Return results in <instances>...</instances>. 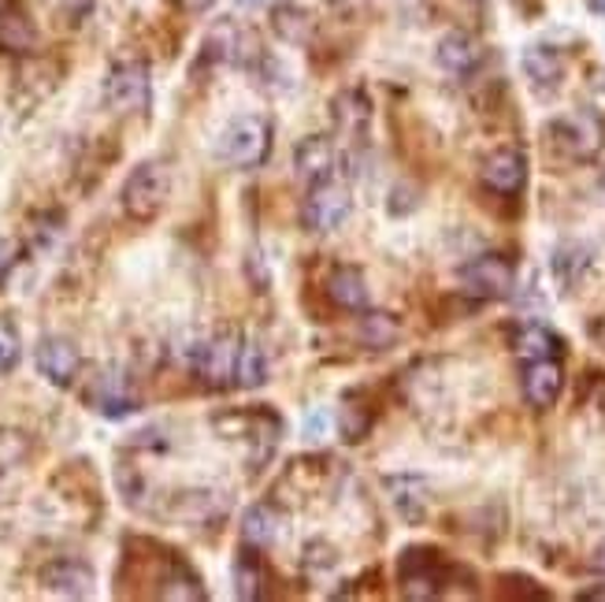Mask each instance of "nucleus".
<instances>
[{
  "instance_id": "1",
  "label": "nucleus",
  "mask_w": 605,
  "mask_h": 602,
  "mask_svg": "<svg viewBox=\"0 0 605 602\" xmlns=\"http://www.w3.org/2000/svg\"><path fill=\"white\" fill-rule=\"evenodd\" d=\"M212 424H216V432L223 435V439L246 446V458H249L253 472H260L271 461V454H276V446H279V435H282L279 416L271 410L216 413V416H212Z\"/></svg>"
},
{
  "instance_id": "2",
  "label": "nucleus",
  "mask_w": 605,
  "mask_h": 602,
  "mask_svg": "<svg viewBox=\"0 0 605 602\" xmlns=\"http://www.w3.org/2000/svg\"><path fill=\"white\" fill-rule=\"evenodd\" d=\"M216 153L231 168H257L271 153V123L265 115H238L223 127Z\"/></svg>"
},
{
  "instance_id": "3",
  "label": "nucleus",
  "mask_w": 605,
  "mask_h": 602,
  "mask_svg": "<svg viewBox=\"0 0 605 602\" xmlns=\"http://www.w3.org/2000/svg\"><path fill=\"white\" fill-rule=\"evenodd\" d=\"M397 580H402L405 599H438L450 584V561L435 547H408L397 558Z\"/></svg>"
},
{
  "instance_id": "4",
  "label": "nucleus",
  "mask_w": 605,
  "mask_h": 602,
  "mask_svg": "<svg viewBox=\"0 0 605 602\" xmlns=\"http://www.w3.org/2000/svg\"><path fill=\"white\" fill-rule=\"evenodd\" d=\"M168 193H171L168 171L160 164L145 160L123 182V212L138 223H153L164 212V205H168Z\"/></svg>"
},
{
  "instance_id": "5",
  "label": "nucleus",
  "mask_w": 605,
  "mask_h": 602,
  "mask_svg": "<svg viewBox=\"0 0 605 602\" xmlns=\"http://www.w3.org/2000/svg\"><path fill=\"white\" fill-rule=\"evenodd\" d=\"M82 402L93 413L109 416V421H120V416L142 410V398L134 391L131 376H123L120 368H97L90 380L82 383Z\"/></svg>"
},
{
  "instance_id": "6",
  "label": "nucleus",
  "mask_w": 605,
  "mask_h": 602,
  "mask_svg": "<svg viewBox=\"0 0 605 602\" xmlns=\"http://www.w3.org/2000/svg\"><path fill=\"white\" fill-rule=\"evenodd\" d=\"M349 212H354V198H349V187L338 179H316L305 193V201H301V223H305L309 231H320V235H327V231H338L341 223L349 220Z\"/></svg>"
},
{
  "instance_id": "7",
  "label": "nucleus",
  "mask_w": 605,
  "mask_h": 602,
  "mask_svg": "<svg viewBox=\"0 0 605 602\" xmlns=\"http://www.w3.org/2000/svg\"><path fill=\"white\" fill-rule=\"evenodd\" d=\"M238 354L242 338L234 332H220L193 349V372L209 391H227L238 380Z\"/></svg>"
},
{
  "instance_id": "8",
  "label": "nucleus",
  "mask_w": 605,
  "mask_h": 602,
  "mask_svg": "<svg viewBox=\"0 0 605 602\" xmlns=\"http://www.w3.org/2000/svg\"><path fill=\"white\" fill-rule=\"evenodd\" d=\"M461 287L464 294L480 298V301H494V298H509L513 283H516V268L509 257L502 254H480L472 257L468 265H461Z\"/></svg>"
},
{
  "instance_id": "9",
  "label": "nucleus",
  "mask_w": 605,
  "mask_h": 602,
  "mask_svg": "<svg viewBox=\"0 0 605 602\" xmlns=\"http://www.w3.org/2000/svg\"><path fill=\"white\" fill-rule=\"evenodd\" d=\"M153 97L149 67L142 60H123L115 64L104 79V104L115 112H145Z\"/></svg>"
},
{
  "instance_id": "10",
  "label": "nucleus",
  "mask_w": 605,
  "mask_h": 602,
  "mask_svg": "<svg viewBox=\"0 0 605 602\" xmlns=\"http://www.w3.org/2000/svg\"><path fill=\"white\" fill-rule=\"evenodd\" d=\"M602 120L594 112H572L550 123V142L572 160H594L602 149Z\"/></svg>"
},
{
  "instance_id": "11",
  "label": "nucleus",
  "mask_w": 605,
  "mask_h": 602,
  "mask_svg": "<svg viewBox=\"0 0 605 602\" xmlns=\"http://www.w3.org/2000/svg\"><path fill=\"white\" fill-rule=\"evenodd\" d=\"M34 361H37V372H42L53 387H71L78 380V368H82V357H78L75 343L60 335L42 338Z\"/></svg>"
},
{
  "instance_id": "12",
  "label": "nucleus",
  "mask_w": 605,
  "mask_h": 602,
  "mask_svg": "<svg viewBox=\"0 0 605 602\" xmlns=\"http://www.w3.org/2000/svg\"><path fill=\"white\" fill-rule=\"evenodd\" d=\"M483 182H486V190L502 193V198L520 193L524 182H528V160H524V153H516V149L491 153L483 164Z\"/></svg>"
},
{
  "instance_id": "13",
  "label": "nucleus",
  "mask_w": 605,
  "mask_h": 602,
  "mask_svg": "<svg viewBox=\"0 0 605 602\" xmlns=\"http://www.w3.org/2000/svg\"><path fill=\"white\" fill-rule=\"evenodd\" d=\"M42 584L56 595L67 599H86L93 591V569L78 558H53L42 569Z\"/></svg>"
},
{
  "instance_id": "14",
  "label": "nucleus",
  "mask_w": 605,
  "mask_h": 602,
  "mask_svg": "<svg viewBox=\"0 0 605 602\" xmlns=\"http://www.w3.org/2000/svg\"><path fill=\"white\" fill-rule=\"evenodd\" d=\"M564 387V372L553 357H542V361H528L524 368V398L535 405V410H550L558 402Z\"/></svg>"
},
{
  "instance_id": "15",
  "label": "nucleus",
  "mask_w": 605,
  "mask_h": 602,
  "mask_svg": "<svg viewBox=\"0 0 605 602\" xmlns=\"http://www.w3.org/2000/svg\"><path fill=\"white\" fill-rule=\"evenodd\" d=\"M520 67L539 93H553L564 79V60L558 48H550V45H528L520 56Z\"/></svg>"
},
{
  "instance_id": "16",
  "label": "nucleus",
  "mask_w": 605,
  "mask_h": 602,
  "mask_svg": "<svg viewBox=\"0 0 605 602\" xmlns=\"http://www.w3.org/2000/svg\"><path fill=\"white\" fill-rule=\"evenodd\" d=\"M435 56H438V67H442L446 75H457V79H468V75H472L483 60L480 45H475L472 37L461 34V31L446 34L442 42H438Z\"/></svg>"
},
{
  "instance_id": "17",
  "label": "nucleus",
  "mask_w": 605,
  "mask_h": 602,
  "mask_svg": "<svg viewBox=\"0 0 605 602\" xmlns=\"http://www.w3.org/2000/svg\"><path fill=\"white\" fill-rule=\"evenodd\" d=\"M282 532V513L271 506V502H253V506L242 513V539L246 547L265 550L279 539Z\"/></svg>"
},
{
  "instance_id": "18",
  "label": "nucleus",
  "mask_w": 605,
  "mask_h": 602,
  "mask_svg": "<svg viewBox=\"0 0 605 602\" xmlns=\"http://www.w3.org/2000/svg\"><path fill=\"white\" fill-rule=\"evenodd\" d=\"M327 298L335 301L338 309H346V313H360V309L368 305V283H365V276H360V268L338 265L335 271H330Z\"/></svg>"
},
{
  "instance_id": "19",
  "label": "nucleus",
  "mask_w": 605,
  "mask_h": 602,
  "mask_svg": "<svg viewBox=\"0 0 605 602\" xmlns=\"http://www.w3.org/2000/svg\"><path fill=\"white\" fill-rule=\"evenodd\" d=\"M294 168L301 179H309V182L327 179L330 168H335V145H330V138H324V134L301 138L294 149Z\"/></svg>"
},
{
  "instance_id": "20",
  "label": "nucleus",
  "mask_w": 605,
  "mask_h": 602,
  "mask_svg": "<svg viewBox=\"0 0 605 602\" xmlns=\"http://www.w3.org/2000/svg\"><path fill=\"white\" fill-rule=\"evenodd\" d=\"M550 271L561 283V290H575L583 283V276L591 271V249L583 242H561L550 257Z\"/></svg>"
},
{
  "instance_id": "21",
  "label": "nucleus",
  "mask_w": 605,
  "mask_h": 602,
  "mask_svg": "<svg viewBox=\"0 0 605 602\" xmlns=\"http://www.w3.org/2000/svg\"><path fill=\"white\" fill-rule=\"evenodd\" d=\"M386 491L394 499L397 513L408 521V524H419L427 513V483L419 476H390L386 480Z\"/></svg>"
},
{
  "instance_id": "22",
  "label": "nucleus",
  "mask_w": 605,
  "mask_h": 602,
  "mask_svg": "<svg viewBox=\"0 0 605 602\" xmlns=\"http://www.w3.org/2000/svg\"><path fill=\"white\" fill-rule=\"evenodd\" d=\"M513 349L524 361H542V357H558L561 354V338L542 324H524L513 332Z\"/></svg>"
},
{
  "instance_id": "23",
  "label": "nucleus",
  "mask_w": 605,
  "mask_h": 602,
  "mask_svg": "<svg viewBox=\"0 0 605 602\" xmlns=\"http://www.w3.org/2000/svg\"><path fill=\"white\" fill-rule=\"evenodd\" d=\"M265 561H260L257 547L242 550L238 558H234V591H238V599H265Z\"/></svg>"
},
{
  "instance_id": "24",
  "label": "nucleus",
  "mask_w": 605,
  "mask_h": 602,
  "mask_svg": "<svg viewBox=\"0 0 605 602\" xmlns=\"http://www.w3.org/2000/svg\"><path fill=\"white\" fill-rule=\"evenodd\" d=\"M246 56V34L234 23H220L216 31L204 42V60H220V64H242Z\"/></svg>"
},
{
  "instance_id": "25",
  "label": "nucleus",
  "mask_w": 605,
  "mask_h": 602,
  "mask_svg": "<svg viewBox=\"0 0 605 602\" xmlns=\"http://www.w3.org/2000/svg\"><path fill=\"white\" fill-rule=\"evenodd\" d=\"M268 383V354L260 343H253V338H242V354H238V380L234 387H242V391H257V387Z\"/></svg>"
},
{
  "instance_id": "26",
  "label": "nucleus",
  "mask_w": 605,
  "mask_h": 602,
  "mask_svg": "<svg viewBox=\"0 0 605 602\" xmlns=\"http://www.w3.org/2000/svg\"><path fill=\"white\" fill-rule=\"evenodd\" d=\"M0 48L4 53H31L34 26L23 12H0Z\"/></svg>"
},
{
  "instance_id": "27",
  "label": "nucleus",
  "mask_w": 605,
  "mask_h": 602,
  "mask_svg": "<svg viewBox=\"0 0 605 602\" xmlns=\"http://www.w3.org/2000/svg\"><path fill=\"white\" fill-rule=\"evenodd\" d=\"M335 120H338V127H346L349 131H357V134H365L368 127V120H372V109H368V97L360 93V90H346L335 101Z\"/></svg>"
},
{
  "instance_id": "28",
  "label": "nucleus",
  "mask_w": 605,
  "mask_h": 602,
  "mask_svg": "<svg viewBox=\"0 0 605 602\" xmlns=\"http://www.w3.org/2000/svg\"><path fill=\"white\" fill-rule=\"evenodd\" d=\"M357 335H360V343L365 346L386 349L397 338V324H394V316H386V313H368V316H360Z\"/></svg>"
},
{
  "instance_id": "29",
  "label": "nucleus",
  "mask_w": 605,
  "mask_h": 602,
  "mask_svg": "<svg viewBox=\"0 0 605 602\" xmlns=\"http://www.w3.org/2000/svg\"><path fill=\"white\" fill-rule=\"evenodd\" d=\"M23 343H19V327L12 324V316H0V376H8L19 365Z\"/></svg>"
},
{
  "instance_id": "30",
  "label": "nucleus",
  "mask_w": 605,
  "mask_h": 602,
  "mask_svg": "<svg viewBox=\"0 0 605 602\" xmlns=\"http://www.w3.org/2000/svg\"><path fill=\"white\" fill-rule=\"evenodd\" d=\"M305 26H309V19L298 12V8H279L276 12V31L282 37H290V42H301L305 37Z\"/></svg>"
},
{
  "instance_id": "31",
  "label": "nucleus",
  "mask_w": 605,
  "mask_h": 602,
  "mask_svg": "<svg viewBox=\"0 0 605 602\" xmlns=\"http://www.w3.org/2000/svg\"><path fill=\"white\" fill-rule=\"evenodd\" d=\"M580 398L587 405H594L598 413H605V372H587L580 383Z\"/></svg>"
},
{
  "instance_id": "32",
  "label": "nucleus",
  "mask_w": 605,
  "mask_h": 602,
  "mask_svg": "<svg viewBox=\"0 0 605 602\" xmlns=\"http://www.w3.org/2000/svg\"><path fill=\"white\" fill-rule=\"evenodd\" d=\"M330 428V413L327 410H312L305 416V428H301V435H305V443H320Z\"/></svg>"
},
{
  "instance_id": "33",
  "label": "nucleus",
  "mask_w": 605,
  "mask_h": 602,
  "mask_svg": "<svg viewBox=\"0 0 605 602\" xmlns=\"http://www.w3.org/2000/svg\"><path fill=\"white\" fill-rule=\"evenodd\" d=\"M15 260H19V249H15L8 238H0V283H4V279L12 276Z\"/></svg>"
},
{
  "instance_id": "34",
  "label": "nucleus",
  "mask_w": 605,
  "mask_h": 602,
  "mask_svg": "<svg viewBox=\"0 0 605 602\" xmlns=\"http://www.w3.org/2000/svg\"><path fill=\"white\" fill-rule=\"evenodd\" d=\"M591 569L605 572V543H598V547H594V555H591Z\"/></svg>"
},
{
  "instance_id": "35",
  "label": "nucleus",
  "mask_w": 605,
  "mask_h": 602,
  "mask_svg": "<svg viewBox=\"0 0 605 602\" xmlns=\"http://www.w3.org/2000/svg\"><path fill=\"white\" fill-rule=\"evenodd\" d=\"M580 599H583V602H605V584H602V588H587V591H580Z\"/></svg>"
},
{
  "instance_id": "36",
  "label": "nucleus",
  "mask_w": 605,
  "mask_h": 602,
  "mask_svg": "<svg viewBox=\"0 0 605 602\" xmlns=\"http://www.w3.org/2000/svg\"><path fill=\"white\" fill-rule=\"evenodd\" d=\"M260 4H268V0H238V8H260Z\"/></svg>"
},
{
  "instance_id": "37",
  "label": "nucleus",
  "mask_w": 605,
  "mask_h": 602,
  "mask_svg": "<svg viewBox=\"0 0 605 602\" xmlns=\"http://www.w3.org/2000/svg\"><path fill=\"white\" fill-rule=\"evenodd\" d=\"M591 8H594L598 15H605V0H591Z\"/></svg>"
},
{
  "instance_id": "38",
  "label": "nucleus",
  "mask_w": 605,
  "mask_h": 602,
  "mask_svg": "<svg viewBox=\"0 0 605 602\" xmlns=\"http://www.w3.org/2000/svg\"><path fill=\"white\" fill-rule=\"evenodd\" d=\"M602 190H605V171H602Z\"/></svg>"
}]
</instances>
